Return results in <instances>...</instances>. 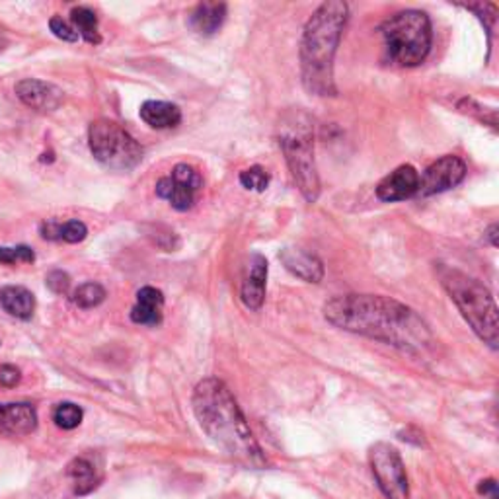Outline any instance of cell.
I'll return each instance as SVG.
<instances>
[{
	"mask_svg": "<svg viewBox=\"0 0 499 499\" xmlns=\"http://www.w3.org/2000/svg\"><path fill=\"white\" fill-rule=\"evenodd\" d=\"M330 324L404 351H424L433 336L409 306L382 295H343L324 304Z\"/></svg>",
	"mask_w": 499,
	"mask_h": 499,
	"instance_id": "6da1fadb",
	"label": "cell"
},
{
	"mask_svg": "<svg viewBox=\"0 0 499 499\" xmlns=\"http://www.w3.org/2000/svg\"><path fill=\"white\" fill-rule=\"evenodd\" d=\"M194 412L207 437L225 453L252 468L267 460L230 389L219 379H205L194 390Z\"/></svg>",
	"mask_w": 499,
	"mask_h": 499,
	"instance_id": "7a4b0ae2",
	"label": "cell"
},
{
	"mask_svg": "<svg viewBox=\"0 0 499 499\" xmlns=\"http://www.w3.org/2000/svg\"><path fill=\"white\" fill-rule=\"evenodd\" d=\"M350 8L341 0L320 5L304 25L301 40V72L306 91L314 96H336L334 57Z\"/></svg>",
	"mask_w": 499,
	"mask_h": 499,
	"instance_id": "3957f363",
	"label": "cell"
},
{
	"mask_svg": "<svg viewBox=\"0 0 499 499\" xmlns=\"http://www.w3.org/2000/svg\"><path fill=\"white\" fill-rule=\"evenodd\" d=\"M277 140L302 197L316 203L320 178L314 158V120L302 108H289L277 123Z\"/></svg>",
	"mask_w": 499,
	"mask_h": 499,
	"instance_id": "277c9868",
	"label": "cell"
},
{
	"mask_svg": "<svg viewBox=\"0 0 499 499\" xmlns=\"http://www.w3.org/2000/svg\"><path fill=\"white\" fill-rule=\"evenodd\" d=\"M439 279L446 295L456 304V309L470 324V328L475 330V334L484 343H488L492 350H497V304L490 289L482 285L478 279L453 270V267H439Z\"/></svg>",
	"mask_w": 499,
	"mask_h": 499,
	"instance_id": "5b68a950",
	"label": "cell"
},
{
	"mask_svg": "<svg viewBox=\"0 0 499 499\" xmlns=\"http://www.w3.org/2000/svg\"><path fill=\"white\" fill-rule=\"evenodd\" d=\"M387 57L398 67H417L431 49V22L426 12L402 10L390 16L380 28Z\"/></svg>",
	"mask_w": 499,
	"mask_h": 499,
	"instance_id": "8992f818",
	"label": "cell"
},
{
	"mask_svg": "<svg viewBox=\"0 0 499 499\" xmlns=\"http://www.w3.org/2000/svg\"><path fill=\"white\" fill-rule=\"evenodd\" d=\"M88 145L94 158L115 172H130L143 160L140 147L131 133L110 120H98L88 130Z\"/></svg>",
	"mask_w": 499,
	"mask_h": 499,
	"instance_id": "52a82bcc",
	"label": "cell"
},
{
	"mask_svg": "<svg viewBox=\"0 0 499 499\" xmlns=\"http://www.w3.org/2000/svg\"><path fill=\"white\" fill-rule=\"evenodd\" d=\"M369 463L379 488L387 499H409L406 466L396 446L390 443H375L369 451Z\"/></svg>",
	"mask_w": 499,
	"mask_h": 499,
	"instance_id": "ba28073f",
	"label": "cell"
},
{
	"mask_svg": "<svg viewBox=\"0 0 499 499\" xmlns=\"http://www.w3.org/2000/svg\"><path fill=\"white\" fill-rule=\"evenodd\" d=\"M201 187L203 178L194 166L178 164L168 176L158 180L157 196L168 201L176 211H189L197 201Z\"/></svg>",
	"mask_w": 499,
	"mask_h": 499,
	"instance_id": "9c48e42d",
	"label": "cell"
},
{
	"mask_svg": "<svg viewBox=\"0 0 499 499\" xmlns=\"http://www.w3.org/2000/svg\"><path fill=\"white\" fill-rule=\"evenodd\" d=\"M465 176H466L465 160L455 155H446L437 162H433L424 172V176L419 178L417 196L429 197V196L443 194V191L456 187L465 180Z\"/></svg>",
	"mask_w": 499,
	"mask_h": 499,
	"instance_id": "30bf717a",
	"label": "cell"
},
{
	"mask_svg": "<svg viewBox=\"0 0 499 499\" xmlns=\"http://www.w3.org/2000/svg\"><path fill=\"white\" fill-rule=\"evenodd\" d=\"M16 96L24 106L35 111H55L61 108L65 92L59 86L37 79H25L16 84Z\"/></svg>",
	"mask_w": 499,
	"mask_h": 499,
	"instance_id": "8fae6325",
	"label": "cell"
},
{
	"mask_svg": "<svg viewBox=\"0 0 499 499\" xmlns=\"http://www.w3.org/2000/svg\"><path fill=\"white\" fill-rule=\"evenodd\" d=\"M419 187V174L414 166L404 164L398 166L394 172H390L387 178H382L377 186V197L380 201L394 203L414 197Z\"/></svg>",
	"mask_w": 499,
	"mask_h": 499,
	"instance_id": "7c38bea8",
	"label": "cell"
},
{
	"mask_svg": "<svg viewBox=\"0 0 499 499\" xmlns=\"http://www.w3.org/2000/svg\"><path fill=\"white\" fill-rule=\"evenodd\" d=\"M265 283H267V260L262 254H250V260L246 265V275L242 281L240 299L245 302L246 309L260 311L265 301Z\"/></svg>",
	"mask_w": 499,
	"mask_h": 499,
	"instance_id": "4fadbf2b",
	"label": "cell"
},
{
	"mask_svg": "<svg viewBox=\"0 0 499 499\" xmlns=\"http://www.w3.org/2000/svg\"><path fill=\"white\" fill-rule=\"evenodd\" d=\"M279 260L285 270L306 283H320L324 279V265L318 255L297 246H285L279 252Z\"/></svg>",
	"mask_w": 499,
	"mask_h": 499,
	"instance_id": "5bb4252c",
	"label": "cell"
},
{
	"mask_svg": "<svg viewBox=\"0 0 499 499\" xmlns=\"http://www.w3.org/2000/svg\"><path fill=\"white\" fill-rule=\"evenodd\" d=\"M37 427V412L32 404H0V429L14 435H30Z\"/></svg>",
	"mask_w": 499,
	"mask_h": 499,
	"instance_id": "9a60e30c",
	"label": "cell"
},
{
	"mask_svg": "<svg viewBox=\"0 0 499 499\" xmlns=\"http://www.w3.org/2000/svg\"><path fill=\"white\" fill-rule=\"evenodd\" d=\"M164 295L155 287H143L137 293V304L131 311V320L140 326H158L162 322Z\"/></svg>",
	"mask_w": 499,
	"mask_h": 499,
	"instance_id": "2e32d148",
	"label": "cell"
},
{
	"mask_svg": "<svg viewBox=\"0 0 499 499\" xmlns=\"http://www.w3.org/2000/svg\"><path fill=\"white\" fill-rule=\"evenodd\" d=\"M139 115L152 130H174L182 121V110L162 100L145 101L139 110Z\"/></svg>",
	"mask_w": 499,
	"mask_h": 499,
	"instance_id": "e0dca14e",
	"label": "cell"
},
{
	"mask_svg": "<svg viewBox=\"0 0 499 499\" xmlns=\"http://www.w3.org/2000/svg\"><path fill=\"white\" fill-rule=\"evenodd\" d=\"M226 20L225 3H201L189 14V25L201 35H213L223 28Z\"/></svg>",
	"mask_w": 499,
	"mask_h": 499,
	"instance_id": "ac0fdd59",
	"label": "cell"
},
{
	"mask_svg": "<svg viewBox=\"0 0 499 499\" xmlns=\"http://www.w3.org/2000/svg\"><path fill=\"white\" fill-rule=\"evenodd\" d=\"M67 476L72 480L74 494L86 495L98 488L101 482L100 468L88 456H76L67 466Z\"/></svg>",
	"mask_w": 499,
	"mask_h": 499,
	"instance_id": "d6986e66",
	"label": "cell"
},
{
	"mask_svg": "<svg viewBox=\"0 0 499 499\" xmlns=\"http://www.w3.org/2000/svg\"><path fill=\"white\" fill-rule=\"evenodd\" d=\"M0 306L10 316L20 320H30L35 311V297L32 291L18 285H8L0 289Z\"/></svg>",
	"mask_w": 499,
	"mask_h": 499,
	"instance_id": "ffe728a7",
	"label": "cell"
},
{
	"mask_svg": "<svg viewBox=\"0 0 499 499\" xmlns=\"http://www.w3.org/2000/svg\"><path fill=\"white\" fill-rule=\"evenodd\" d=\"M86 235H88V228L81 221H67V223L49 221L42 225V236L47 240H62V242H69V245H76V242H82Z\"/></svg>",
	"mask_w": 499,
	"mask_h": 499,
	"instance_id": "44dd1931",
	"label": "cell"
},
{
	"mask_svg": "<svg viewBox=\"0 0 499 499\" xmlns=\"http://www.w3.org/2000/svg\"><path fill=\"white\" fill-rule=\"evenodd\" d=\"M71 20L74 24V30L82 35V40L98 45L101 42L100 32H98V16L88 6H76L71 12Z\"/></svg>",
	"mask_w": 499,
	"mask_h": 499,
	"instance_id": "7402d4cb",
	"label": "cell"
},
{
	"mask_svg": "<svg viewBox=\"0 0 499 499\" xmlns=\"http://www.w3.org/2000/svg\"><path fill=\"white\" fill-rule=\"evenodd\" d=\"M106 301V289L100 283H82L81 287H76L72 293V302L79 306V309H96L98 304Z\"/></svg>",
	"mask_w": 499,
	"mask_h": 499,
	"instance_id": "603a6c76",
	"label": "cell"
},
{
	"mask_svg": "<svg viewBox=\"0 0 499 499\" xmlns=\"http://www.w3.org/2000/svg\"><path fill=\"white\" fill-rule=\"evenodd\" d=\"M82 409L72 404V402H62L55 408L53 412V421L57 424V427L61 429H76L81 424H82Z\"/></svg>",
	"mask_w": 499,
	"mask_h": 499,
	"instance_id": "cb8c5ba5",
	"label": "cell"
},
{
	"mask_svg": "<svg viewBox=\"0 0 499 499\" xmlns=\"http://www.w3.org/2000/svg\"><path fill=\"white\" fill-rule=\"evenodd\" d=\"M240 184L250 191H258V194H262V191H265L267 186H270V174H267L262 166H250L248 170L240 172Z\"/></svg>",
	"mask_w": 499,
	"mask_h": 499,
	"instance_id": "d4e9b609",
	"label": "cell"
},
{
	"mask_svg": "<svg viewBox=\"0 0 499 499\" xmlns=\"http://www.w3.org/2000/svg\"><path fill=\"white\" fill-rule=\"evenodd\" d=\"M458 110L465 111V113H470L475 115V118H478L480 121L488 123L490 127H494V130L497 131V111L495 110H490V108H482L480 104H476L475 100L470 98H463L458 101Z\"/></svg>",
	"mask_w": 499,
	"mask_h": 499,
	"instance_id": "484cf974",
	"label": "cell"
},
{
	"mask_svg": "<svg viewBox=\"0 0 499 499\" xmlns=\"http://www.w3.org/2000/svg\"><path fill=\"white\" fill-rule=\"evenodd\" d=\"M35 260V254L28 246H16V248H0V264L12 265V264H32Z\"/></svg>",
	"mask_w": 499,
	"mask_h": 499,
	"instance_id": "4316f807",
	"label": "cell"
},
{
	"mask_svg": "<svg viewBox=\"0 0 499 499\" xmlns=\"http://www.w3.org/2000/svg\"><path fill=\"white\" fill-rule=\"evenodd\" d=\"M466 10L475 12V14L484 22L485 30L492 35L495 32V24H497V6L490 3H480V5H465Z\"/></svg>",
	"mask_w": 499,
	"mask_h": 499,
	"instance_id": "83f0119b",
	"label": "cell"
},
{
	"mask_svg": "<svg viewBox=\"0 0 499 499\" xmlns=\"http://www.w3.org/2000/svg\"><path fill=\"white\" fill-rule=\"evenodd\" d=\"M49 30L53 32L55 37H59V40L62 42H69V43H74V42H79V32H76L72 25L69 22L62 20L61 16H53L49 20Z\"/></svg>",
	"mask_w": 499,
	"mask_h": 499,
	"instance_id": "f1b7e54d",
	"label": "cell"
},
{
	"mask_svg": "<svg viewBox=\"0 0 499 499\" xmlns=\"http://www.w3.org/2000/svg\"><path fill=\"white\" fill-rule=\"evenodd\" d=\"M45 283L47 287L55 293V295H67L69 289H71V277L65 273V272H61V270H55V272H51L45 279Z\"/></svg>",
	"mask_w": 499,
	"mask_h": 499,
	"instance_id": "f546056e",
	"label": "cell"
},
{
	"mask_svg": "<svg viewBox=\"0 0 499 499\" xmlns=\"http://www.w3.org/2000/svg\"><path fill=\"white\" fill-rule=\"evenodd\" d=\"M20 380H22V373L18 367H14V365L0 367V385L6 389H14L16 385H20Z\"/></svg>",
	"mask_w": 499,
	"mask_h": 499,
	"instance_id": "4dcf8cb0",
	"label": "cell"
},
{
	"mask_svg": "<svg viewBox=\"0 0 499 499\" xmlns=\"http://www.w3.org/2000/svg\"><path fill=\"white\" fill-rule=\"evenodd\" d=\"M478 494L484 497V499H499V494H497V484L495 480H482L480 485H478Z\"/></svg>",
	"mask_w": 499,
	"mask_h": 499,
	"instance_id": "1f68e13d",
	"label": "cell"
},
{
	"mask_svg": "<svg viewBox=\"0 0 499 499\" xmlns=\"http://www.w3.org/2000/svg\"><path fill=\"white\" fill-rule=\"evenodd\" d=\"M485 236H488L490 245H492L494 248H497V225H495V223H494L488 230H485Z\"/></svg>",
	"mask_w": 499,
	"mask_h": 499,
	"instance_id": "d6a6232c",
	"label": "cell"
},
{
	"mask_svg": "<svg viewBox=\"0 0 499 499\" xmlns=\"http://www.w3.org/2000/svg\"><path fill=\"white\" fill-rule=\"evenodd\" d=\"M5 47H6V37L3 34H0V51H3Z\"/></svg>",
	"mask_w": 499,
	"mask_h": 499,
	"instance_id": "836d02e7",
	"label": "cell"
}]
</instances>
